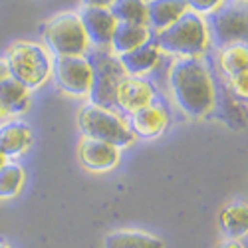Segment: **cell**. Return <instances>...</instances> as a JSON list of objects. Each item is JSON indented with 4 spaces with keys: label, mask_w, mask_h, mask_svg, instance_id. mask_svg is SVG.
<instances>
[{
    "label": "cell",
    "mask_w": 248,
    "mask_h": 248,
    "mask_svg": "<svg viewBox=\"0 0 248 248\" xmlns=\"http://www.w3.org/2000/svg\"><path fill=\"white\" fill-rule=\"evenodd\" d=\"M167 88L175 106L191 119H202L217 108V79L204 58L171 60Z\"/></svg>",
    "instance_id": "6da1fadb"
},
{
    "label": "cell",
    "mask_w": 248,
    "mask_h": 248,
    "mask_svg": "<svg viewBox=\"0 0 248 248\" xmlns=\"http://www.w3.org/2000/svg\"><path fill=\"white\" fill-rule=\"evenodd\" d=\"M4 62L12 79L26 90L36 92L52 79L54 56L42 42L34 40H16L4 50Z\"/></svg>",
    "instance_id": "7a4b0ae2"
},
{
    "label": "cell",
    "mask_w": 248,
    "mask_h": 248,
    "mask_svg": "<svg viewBox=\"0 0 248 248\" xmlns=\"http://www.w3.org/2000/svg\"><path fill=\"white\" fill-rule=\"evenodd\" d=\"M159 50L169 58H204L211 48L204 18L187 12L179 22L159 34H153Z\"/></svg>",
    "instance_id": "3957f363"
},
{
    "label": "cell",
    "mask_w": 248,
    "mask_h": 248,
    "mask_svg": "<svg viewBox=\"0 0 248 248\" xmlns=\"http://www.w3.org/2000/svg\"><path fill=\"white\" fill-rule=\"evenodd\" d=\"M76 123H78L81 137L111 143V145L119 147L121 151L131 147L137 141L129 129L125 115H121L115 109L93 106L90 101H86L84 106L78 109Z\"/></svg>",
    "instance_id": "277c9868"
},
{
    "label": "cell",
    "mask_w": 248,
    "mask_h": 248,
    "mask_svg": "<svg viewBox=\"0 0 248 248\" xmlns=\"http://www.w3.org/2000/svg\"><path fill=\"white\" fill-rule=\"evenodd\" d=\"M40 36H42V44L54 58L86 56L92 50L78 10L58 12L48 18L40 28Z\"/></svg>",
    "instance_id": "5b68a950"
},
{
    "label": "cell",
    "mask_w": 248,
    "mask_h": 248,
    "mask_svg": "<svg viewBox=\"0 0 248 248\" xmlns=\"http://www.w3.org/2000/svg\"><path fill=\"white\" fill-rule=\"evenodd\" d=\"M211 46L224 48L232 44H246L248 40V2L246 0H224L204 18Z\"/></svg>",
    "instance_id": "8992f818"
},
{
    "label": "cell",
    "mask_w": 248,
    "mask_h": 248,
    "mask_svg": "<svg viewBox=\"0 0 248 248\" xmlns=\"http://www.w3.org/2000/svg\"><path fill=\"white\" fill-rule=\"evenodd\" d=\"M88 58L93 68V84L88 101L99 108L115 109V93L117 88L127 78V72L123 70L121 60L111 52H88Z\"/></svg>",
    "instance_id": "52a82bcc"
},
{
    "label": "cell",
    "mask_w": 248,
    "mask_h": 248,
    "mask_svg": "<svg viewBox=\"0 0 248 248\" xmlns=\"http://www.w3.org/2000/svg\"><path fill=\"white\" fill-rule=\"evenodd\" d=\"M52 79L62 93L76 99H88L93 84V68L88 54L54 58Z\"/></svg>",
    "instance_id": "ba28073f"
},
{
    "label": "cell",
    "mask_w": 248,
    "mask_h": 248,
    "mask_svg": "<svg viewBox=\"0 0 248 248\" xmlns=\"http://www.w3.org/2000/svg\"><path fill=\"white\" fill-rule=\"evenodd\" d=\"M159 99V90L151 81V78H135L127 76L117 88L115 93V111L121 115H133Z\"/></svg>",
    "instance_id": "9c48e42d"
},
{
    "label": "cell",
    "mask_w": 248,
    "mask_h": 248,
    "mask_svg": "<svg viewBox=\"0 0 248 248\" xmlns=\"http://www.w3.org/2000/svg\"><path fill=\"white\" fill-rule=\"evenodd\" d=\"M78 161L90 173H109L121 161V149L106 141L81 137L78 143Z\"/></svg>",
    "instance_id": "30bf717a"
},
{
    "label": "cell",
    "mask_w": 248,
    "mask_h": 248,
    "mask_svg": "<svg viewBox=\"0 0 248 248\" xmlns=\"http://www.w3.org/2000/svg\"><path fill=\"white\" fill-rule=\"evenodd\" d=\"M127 123H129V129L135 135V139H157L169 129L171 111L167 108V103L159 97L155 103L147 106L145 109L129 115Z\"/></svg>",
    "instance_id": "8fae6325"
},
{
    "label": "cell",
    "mask_w": 248,
    "mask_h": 248,
    "mask_svg": "<svg viewBox=\"0 0 248 248\" xmlns=\"http://www.w3.org/2000/svg\"><path fill=\"white\" fill-rule=\"evenodd\" d=\"M81 24L86 28L90 48L93 52H109V44L113 32L117 28V20L111 10H99V8H78Z\"/></svg>",
    "instance_id": "7c38bea8"
},
{
    "label": "cell",
    "mask_w": 248,
    "mask_h": 248,
    "mask_svg": "<svg viewBox=\"0 0 248 248\" xmlns=\"http://www.w3.org/2000/svg\"><path fill=\"white\" fill-rule=\"evenodd\" d=\"M34 145V133L28 123L22 119H12L0 125V153L10 161H16L26 155Z\"/></svg>",
    "instance_id": "4fadbf2b"
},
{
    "label": "cell",
    "mask_w": 248,
    "mask_h": 248,
    "mask_svg": "<svg viewBox=\"0 0 248 248\" xmlns=\"http://www.w3.org/2000/svg\"><path fill=\"white\" fill-rule=\"evenodd\" d=\"M187 12H191L187 0H147V26L153 34H159Z\"/></svg>",
    "instance_id": "5bb4252c"
},
{
    "label": "cell",
    "mask_w": 248,
    "mask_h": 248,
    "mask_svg": "<svg viewBox=\"0 0 248 248\" xmlns=\"http://www.w3.org/2000/svg\"><path fill=\"white\" fill-rule=\"evenodd\" d=\"M167 58L159 46L155 44V40L147 42L145 46H141L139 50L119 58L123 70L127 72V76H135V78H149L153 72H157V68L163 64V60Z\"/></svg>",
    "instance_id": "9a60e30c"
},
{
    "label": "cell",
    "mask_w": 248,
    "mask_h": 248,
    "mask_svg": "<svg viewBox=\"0 0 248 248\" xmlns=\"http://www.w3.org/2000/svg\"><path fill=\"white\" fill-rule=\"evenodd\" d=\"M151 40H153V32L147 26L117 24L113 38H111V44H109V52L117 58H123V56L139 50L141 46H145Z\"/></svg>",
    "instance_id": "2e32d148"
},
{
    "label": "cell",
    "mask_w": 248,
    "mask_h": 248,
    "mask_svg": "<svg viewBox=\"0 0 248 248\" xmlns=\"http://www.w3.org/2000/svg\"><path fill=\"white\" fill-rule=\"evenodd\" d=\"M217 70L222 78H229L240 72H248V46L246 44H232L215 50Z\"/></svg>",
    "instance_id": "e0dca14e"
},
{
    "label": "cell",
    "mask_w": 248,
    "mask_h": 248,
    "mask_svg": "<svg viewBox=\"0 0 248 248\" xmlns=\"http://www.w3.org/2000/svg\"><path fill=\"white\" fill-rule=\"evenodd\" d=\"M220 229L229 238H244L248 231V206L244 201L229 202L218 215Z\"/></svg>",
    "instance_id": "ac0fdd59"
},
{
    "label": "cell",
    "mask_w": 248,
    "mask_h": 248,
    "mask_svg": "<svg viewBox=\"0 0 248 248\" xmlns=\"http://www.w3.org/2000/svg\"><path fill=\"white\" fill-rule=\"evenodd\" d=\"M0 103L14 115H24L32 103V92L26 90L22 84H18L16 79L8 78L0 84Z\"/></svg>",
    "instance_id": "d6986e66"
},
{
    "label": "cell",
    "mask_w": 248,
    "mask_h": 248,
    "mask_svg": "<svg viewBox=\"0 0 248 248\" xmlns=\"http://www.w3.org/2000/svg\"><path fill=\"white\" fill-rule=\"evenodd\" d=\"M103 248H165V242L141 231H115L103 238Z\"/></svg>",
    "instance_id": "ffe728a7"
},
{
    "label": "cell",
    "mask_w": 248,
    "mask_h": 248,
    "mask_svg": "<svg viewBox=\"0 0 248 248\" xmlns=\"http://www.w3.org/2000/svg\"><path fill=\"white\" fill-rule=\"evenodd\" d=\"M111 14L115 16L117 24L147 26V0H117Z\"/></svg>",
    "instance_id": "44dd1931"
},
{
    "label": "cell",
    "mask_w": 248,
    "mask_h": 248,
    "mask_svg": "<svg viewBox=\"0 0 248 248\" xmlns=\"http://www.w3.org/2000/svg\"><path fill=\"white\" fill-rule=\"evenodd\" d=\"M26 185V171L20 163L10 161L4 169H0V201L16 199Z\"/></svg>",
    "instance_id": "7402d4cb"
},
{
    "label": "cell",
    "mask_w": 248,
    "mask_h": 248,
    "mask_svg": "<svg viewBox=\"0 0 248 248\" xmlns=\"http://www.w3.org/2000/svg\"><path fill=\"white\" fill-rule=\"evenodd\" d=\"M222 81L234 99H238L240 103H246V99H248V72H240V74H234L229 78H222Z\"/></svg>",
    "instance_id": "603a6c76"
},
{
    "label": "cell",
    "mask_w": 248,
    "mask_h": 248,
    "mask_svg": "<svg viewBox=\"0 0 248 248\" xmlns=\"http://www.w3.org/2000/svg\"><path fill=\"white\" fill-rule=\"evenodd\" d=\"M222 2L224 0H187L189 10L201 18H206L209 14H213Z\"/></svg>",
    "instance_id": "cb8c5ba5"
},
{
    "label": "cell",
    "mask_w": 248,
    "mask_h": 248,
    "mask_svg": "<svg viewBox=\"0 0 248 248\" xmlns=\"http://www.w3.org/2000/svg\"><path fill=\"white\" fill-rule=\"evenodd\" d=\"M117 0H79V8H99V10H111Z\"/></svg>",
    "instance_id": "d4e9b609"
},
{
    "label": "cell",
    "mask_w": 248,
    "mask_h": 248,
    "mask_svg": "<svg viewBox=\"0 0 248 248\" xmlns=\"http://www.w3.org/2000/svg\"><path fill=\"white\" fill-rule=\"evenodd\" d=\"M217 248H246V246H244V242L240 238H226V240L218 242Z\"/></svg>",
    "instance_id": "484cf974"
},
{
    "label": "cell",
    "mask_w": 248,
    "mask_h": 248,
    "mask_svg": "<svg viewBox=\"0 0 248 248\" xmlns=\"http://www.w3.org/2000/svg\"><path fill=\"white\" fill-rule=\"evenodd\" d=\"M12 119H18V117H14L2 103H0V125H4V123H8V121H12Z\"/></svg>",
    "instance_id": "4316f807"
},
{
    "label": "cell",
    "mask_w": 248,
    "mask_h": 248,
    "mask_svg": "<svg viewBox=\"0 0 248 248\" xmlns=\"http://www.w3.org/2000/svg\"><path fill=\"white\" fill-rule=\"evenodd\" d=\"M8 78H10V74H8V68H6V62H4V58H0V84Z\"/></svg>",
    "instance_id": "83f0119b"
},
{
    "label": "cell",
    "mask_w": 248,
    "mask_h": 248,
    "mask_svg": "<svg viewBox=\"0 0 248 248\" xmlns=\"http://www.w3.org/2000/svg\"><path fill=\"white\" fill-rule=\"evenodd\" d=\"M8 163H10V159H8L6 155H2V153H0V169H4Z\"/></svg>",
    "instance_id": "f1b7e54d"
},
{
    "label": "cell",
    "mask_w": 248,
    "mask_h": 248,
    "mask_svg": "<svg viewBox=\"0 0 248 248\" xmlns=\"http://www.w3.org/2000/svg\"><path fill=\"white\" fill-rule=\"evenodd\" d=\"M0 248H12L8 242H4V240H0Z\"/></svg>",
    "instance_id": "f546056e"
}]
</instances>
